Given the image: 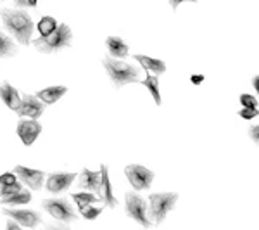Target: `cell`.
I'll return each mask as SVG.
<instances>
[{
	"instance_id": "cell-30",
	"label": "cell",
	"mask_w": 259,
	"mask_h": 230,
	"mask_svg": "<svg viewBox=\"0 0 259 230\" xmlns=\"http://www.w3.org/2000/svg\"><path fill=\"white\" fill-rule=\"evenodd\" d=\"M249 135H250V139L259 145V125H254V127L249 128Z\"/></svg>"
},
{
	"instance_id": "cell-17",
	"label": "cell",
	"mask_w": 259,
	"mask_h": 230,
	"mask_svg": "<svg viewBox=\"0 0 259 230\" xmlns=\"http://www.w3.org/2000/svg\"><path fill=\"white\" fill-rule=\"evenodd\" d=\"M133 59L139 61L140 66L144 69L147 71H154L156 74H162L166 71V64L164 61H159V59H154V57H149V56H140V54H137V56H133Z\"/></svg>"
},
{
	"instance_id": "cell-34",
	"label": "cell",
	"mask_w": 259,
	"mask_h": 230,
	"mask_svg": "<svg viewBox=\"0 0 259 230\" xmlns=\"http://www.w3.org/2000/svg\"><path fill=\"white\" fill-rule=\"evenodd\" d=\"M252 87L256 89V92L259 94V74H256V76L252 78Z\"/></svg>"
},
{
	"instance_id": "cell-16",
	"label": "cell",
	"mask_w": 259,
	"mask_h": 230,
	"mask_svg": "<svg viewBox=\"0 0 259 230\" xmlns=\"http://www.w3.org/2000/svg\"><path fill=\"white\" fill-rule=\"evenodd\" d=\"M106 47H107V52H109V56L116 57V59H124V57L130 56L128 45L124 44V40L119 39V36H107Z\"/></svg>"
},
{
	"instance_id": "cell-21",
	"label": "cell",
	"mask_w": 259,
	"mask_h": 230,
	"mask_svg": "<svg viewBox=\"0 0 259 230\" xmlns=\"http://www.w3.org/2000/svg\"><path fill=\"white\" fill-rule=\"evenodd\" d=\"M73 199H74V203H76V206H78V208L87 206V204L100 203V201L104 203V199H102V198H99V196L92 194V192H78V194H73Z\"/></svg>"
},
{
	"instance_id": "cell-28",
	"label": "cell",
	"mask_w": 259,
	"mask_h": 230,
	"mask_svg": "<svg viewBox=\"0 0 259 230\" xmlns=\"http://www.w3.org/2000/svg\"><path fill=\"white\" fill-rule=\"evenodd\" d=\"M257 114H259L257 107H242L239 111V116H242L244 120H252V118H256Z\"/></svg>"
},
{
	"instance_id": "cell-3",
	"label": "cell",
	"mask_w": 259,
	"mask_h": 230,
	"mask_svg": "<svg viewBox=\"0 0 259 230\" xmlns=\"http://www.w3.org/2000/svg\"><path fill=\"white\" fill-rule=\"evenodd\" d=\"M71 42H73L71 28L68 24L62 23L54 33H50L47 36L40 35L38 39L33 40V45H35V49H38L40 52H44V54H54L66 47H71Z\"/></svg>"
},
{
	"instance_id": "cell-6",
	"label": "cell",
	"mask_w": 259,
	"mask_h": 230,
	"mask_svg": "<svg viewBox=\"0 0 259 230\" xmlns=\"http://www.w3.org/2000/svg\"><path fill=\"white\" fill-rule=\"evenodd\" d=\"M41 206L44 210L52 215V218L61 220L64 223H69L76 218V213H74V208L68 203V199H44L41 201Z\"/></svg>"
},
{
	"instance_id": "cell-14",
	"label": "cell",
	"mask_w": 259,
	"mask_h": 230,
	"mask_svg": "<svg viewBox=\"0 0 259 230\" xmlns=\"http://www.w3.org/2000/svg\"><path fill=\"white\" fill-rule=\"evenodd\" d=\"M2 100L9 109L18 112L21 109V102H23V95H19V92L11 85V83H4L2 85Z\"/></svg>"
},
{
	"instance_id": "cell-1",
	"label": "cell",
	"mask_w": 259,
	"mask_h": 230,
	"mask_svg": "<svg viewBox=\"0 0 259 230\" xmlns=\"http://www.w3.org/2000/svg\"><path fill=\"white\" fill-rule=\"evenodd\" d=\"M0 18H2V24L7 30V33H11L19 44H33L31 36L33 30H35V24H33L31 16L26 11H12L4 7L2 12H0Z\"/></svg>"
},
{
	"instance_id": "cell-7",
	"label": "cell",
	"mask_w": 259,
	"mask_h": 230,
	"mask_svg": "<svg viewBox=\"0 0 259 230\" xmlns=\"http://www.w3.org/2000/svg\"><path fill=\"white\" fill-rule=\"evenodd\" d=\"M124 175L135 190H149L154 180L152 171L142 165H128L124 168Z\"/></svg>"
},
{
	"instance_id": "cell-8",
	"label": "cell",
	"mask_w": 259,
	"mask_h": 230,
	"mask_svg": "<svg viewBox=\"0 0 259 230\" xmlns=\"http://www.w3.org/2000/svg\"><path fill=\"white\" fill-rule=\"evenodd\" d=\"M47 104L41 100L38 95L31 94H23V102H21V109L18 111L19 118H31L38 120L45 111Z\"/></svg>"
},
{
	"instance_id": "cell-27",
	"label": "cell",
	"mask_w": 259,
	"mask_h": 230,
	"mask_svg": "<svg viewBox=\"0 0 259 230\" xmlns=\"http://www.w3.org/2000/svg\"><path fill=\"white\" fill-rule=\"evenodd\" d=\"M240 104H242V107H257L256 97H254V95H249V94L240 95Z\"/></svg>"
},
{
	"instance_id": "cell-24",
	"label": "cell",
	"mask_w": 259,
	"mask_h": 230,
	"mask_svg": "<svg viewBox=\"0 0 259 230\" xmlns=\"http://www.w3.org/2000/svg\"><path fill=\"white\" fill-rule=\"evenodd\" d=\"M80 213L85 220H95L97 216L102 213V208H97V206H92V204H87V206H81L80 208Z\"/></svg>"
},
{
	"instance_id": "cell-11",
	"label": "cell",
	"mask_w": 259,
	"mask_h": 230,
	"mask_svg": "<svg viewBox=\"0 0 259 230\" xmlns=\"http://www.w3.org/2000/svg\"><path fill=\"white\" fill-rule=\"evenodd\" d=\"M14 171L18 173V177L21 178V182L26 183L30 189L33 190H38L44 185L45 180V173L40 170H33V168H26V166H16Z\"/></svg>"
},
{
	"instance_id": "cell-12",
	"label": "cell",
	"mask_w": 259,
	"mask_h": 230,
	"mask_svg": "<svg viewBox=\"0 0 259 230\" xmlns=\"http://www.w3.org/2000/svg\"><path fill=\"white\" fill-rule=\"evenodd\" d=\"M76 178V173H64V171H57V173H50L47 178V190L52 194H59L62 190H68L71 183Z\"/></svg>"
},
{
	"instance_id": "cell-13",
	"label": "cell",
	"mask_w": 259,
	"mask_h": 230,
	"mask_svg": "<svg viewBox=\"0 0 259 230\" xmlns=\"http://www.w3.org/2000/svg\"><path fill=\"white\" fill-rule=\"evenodd\" d=\"M4 215L9 216V218H14L18 220L23 227H28V228H33L40 223V215L36 211H31V210H9V208H4Z\"/></svg>"
},
{
	"instance_id": "cell-25",
	"label": "cell",
	"mask_w": 259,
	"mask_h": 230,
	"mask_svg": "<svg viewBox=\"0 0 259 230\" xmlns=\"http://www.w3.org/2000/svg\"><path fill=\"white\" fill-rule=\"evenodd\" d=\"M19 190H24L23 185H21L19 182L11 183V185H2V187H0V194H2V198H6V196H11V194H16V192H19Z\"/></svg>"
},
{
	"instance_id": "cell-20",
	"label": "cell",
	"mask_w": 259,
	"mask_h": 230,
	"mask_svg": "<svg viewBox=\"0 0 259 230\" xmlns=\"http://www.w3.org/2000/svg\"><path fill=\"white\" fill-rule=\"evenodd\" d=\"M36 28H38V31H40L41 36H47V35H50V33L56 31L57 28H59V24H57V21L54 19L52 16H44V18L38 21Z\"/></svg>"
},
{
	"instance_id": "cell-22",
	"label": "cell",
	"mask_w": 259,
	"mask_h": 230,
	"mask_svg": "<svg viewBox=\"0 0 259 230\" xmlns=\"http://www.w3.org/2000/svg\"><path fill=\"white\" fill-rule=\"evenodd\" d=\"M31 201V194L28 190H19L16 194L2 198V204H28Z\"/></svg>"
},
{
	"instance_id": "cell-5",
	"label": "cell",
	"mask_w": 259,
	"mask_h": 230,
	"mask_svg": "<svg viewBox=\"0 0 259 230\" xmlns=\"http://www.w3.org/2000/svg\"><path fill=\"white\" fill-rule=\"evenodd\" d=\"M124 211H126L130 218L137 220L144 227H150V223H152L147 218V204H145V199L140 198L135 192H126V196H124Z\"/></svg>"
},
{
	"instance_id": "cell-23",
	"label": "cell",
	"mask_w": 259,
	"mask_h": 230,
	"mask_svg": "<svg viewBox=\"0 0 259 230\" xmlns=\"http://www.w3.org/2000/svg\"><path fill=\"white\" fill-rule=\"evenodd\" d=\"M0 54H2V57H12L16 54L14 44L6 33H0Z\"/></svg>"
},
{
	"instance_id": "cell-9",
	"label": "cell",
	"mask_w": 259,
	"mask_h": 230,
	"mask_svg": "<svg viewBox=\"0 0 259 230\" xmlns=\"http://www.w3.org/2000/svg\"><path fill=\"white\" fill-rule=\"evenodd\" d=\"M16 132H18L19 139L23 140L24 145H31L41 133V125L36 120H31V118L30 120H19Z\"/></svg>"
},
{
	"instance_id": "cell-26",
	"label": "cell",
	"mask_w": 259,
	"mask_h": 230,
	"mask_svg": "<svg viewBox=\"0 0 259 230\" xmlns=\"http://www.w3.org/2000/svg\"><path fill=\"white\" fill-rule=\"evenodd\" d=\"M16 171H7V173H2L0 177V185H11V183L18 182V177H16Z\"/></svg>"
},
{
	"instance_id": "cell-31",
	"label": "cell",
	"mask_w": 259,
	"mask_h": 230,
	"mask_svg": "<svg viewBox=\"0 0 259 230\" xmlns=\"http://www.w3.org/2000/svg\"><path fill=\"white\" fill-rule=\"evenodd\" d=\"M23 225L19 223L18 220L14 221V218H11V220H7V230H19Z\"/></svg>"
},
{
	"instance_id": "cell-10",
	"label": "cell",
	"mask_w": 259,
	"mask_h": 230,
	"mask_svg": "<svg viewBox=\"0 0 259 230\" xmlns=\"http://www.w3.org/2000/svg\"><path fill=\"white\" fill-rule=\"evenodd\" d=\"M78 189L94 190L99 198H102V173H100V171H92L89 168H83L80 175V182H78Z\"/></svg>"
},
{
	"instance_id": "cell-18",
	"label": "cell",
	"mask_w": 259,
	"mask_h": 230,
	"mask_svg": "<svg viewBox=\"0 0 259 230\" xmlns=\"http://www.w3.org/2000/svg\"><path fill=\"white\" fill-rule=\"evenodd\" d=\"M140 85H144L154 97V102L161 106V94H159V74H145V80H139Z\"/></svg>"
},
{
	"instance_id": "cell-32",
	"label": "cell",
	"mask_w": 259,
	"mask_h": 230,
	"mask_svg": "<svg viewBox=\"0 0 259 230\" xmlns=\"http://www.w3.org/2000/svg\"><path fill=\"white\" fill-rule=\"evenodd\" d=\"M190 82L194 83V85H200V83L204 82V76H202V74H192V76H190Z\"/></svg>"
},
{
	"instance_id": "cell-2",
	"label": "cell",
	"mask_w": 259,
	"mask_h": 230,
	"mask_svg": "<svg viewBox=\"0 0 259 230\" xmlns=\"http://www.w3.org/2000/svg\"><path fill=\"white\" fill-rule=\"evenodd\" d=\"M104 68H106L107 74L112 80L118 89H121L123 85H128V83H139V76H140V69L135 68V66H130L128 62L118 61L116 57H104L102 61Z\"/></svg>"
},
{
	"instance_id": "cell-15",
	"label": "cell",
	"mask_w": 259,
	"mask_h": 230,
	"mask_svg": "<svg viewBox=\"0 0 259 230\" xmlns=\"http://www.w3.org/2000/svg\"><path fill=\"white\" fill-rule=\"evenodd\" d=\"M100 173H102V198H104V204L109 208H116L118 201H116V196H114V190H112V185H111V180H109V170L107 166L100 165Z\"/></svg>"
},
{
	"instance_id": "cell-33",
	"label": "cell",
	"mask_w": 259,
	"mask_h": 230,
	"mask_svg": "<svg viewBox=\"0 0 259 230\" xmlns=\"http://www.w3.org/2000/svg\"><path fill=\"white\" fill-rule=\"evenodd\" d=\"M182 2H187V0H169L171 7H173V11H178V6ZM189 2H199V0H189Z\"/></svg>"
},
{
	"instance_id": "cell-29",
	"label": "cell",
	"mask_w": 259,
	"mask_h": 230,
	"mask_svg": "<svg viewBox=\"0 0 259 230\" xmlns=\"http://www.w3.org/2000/svg\"><path fill=\"white\" fill-rule=\"evenodd\" d=\"M14 4L18 7H36L38 0H14Z\"/></svg>"
},
{
	"instance_id": "cell-4",
	"label": "cell",
	"mask_w": 259,
	"mask_h": 230,
	"mask_svg": "<svg viewBox=\"0 0 259 230\" xmlns=\"http://www.w3.org/2000/svg\"><path fill=\"white\" fill-rule=\"evenodd\" d=\"M178 201L177 192H159V194L149 196V218H152L154 223H162L168 216V213L173 210Z\"/></svg>"
},
{
	"instance_id": "cell-19",
	"label": "cell",
	"mask_w": 259,
	"mask_h": 230,
	"mask_svg": "<svg viewBox=\"0 0 259 230\" xmlns=\"http://www.w3.org/2000/svg\"><path fill=\"white\" fill-rule=\"evenodd\" d=\"M68 92V89L66 87H62V85H57V87H49V89H44V90H40L38 94V97L44 100L45 104H54V102H57L62 95Z\"/></svg>"
}]
</instances>
